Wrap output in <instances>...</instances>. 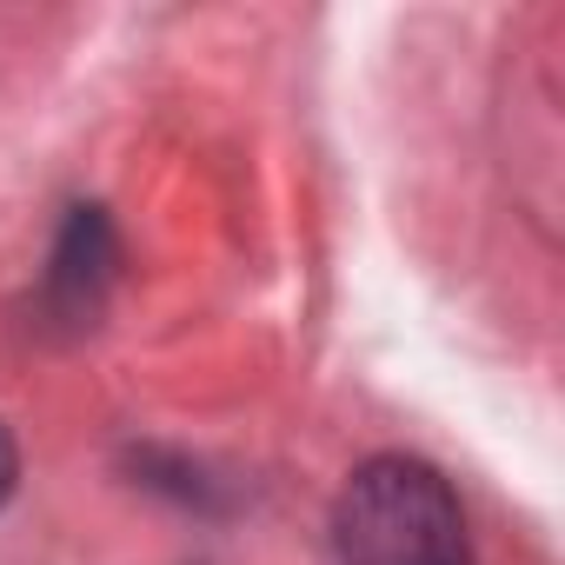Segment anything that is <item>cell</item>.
<instances>
[{"instance_id":"cell-1","label":"cell","mask_w":565,"mask_h":565,"mask_svg":"<svg viewBox=\"0 0 565 565\" xmlns=\"http://www.w3.org/2000/svg\"><path fill=\"white\" fill-rule=\"evenodd\" d=\"M340 565H472L466 512L426 459H373L333 505Z\"/></svg>"},{"instance_id":"cell-2","label":"cell","mask_w":565,"mask_h":565,"mask_svg":"<svg viewBox=\"0 0 565 565\" xmlns=\"http://www.w3.org/2000/svg\"><path fill=\"white\" fill-rule=\"evenodd\" d=\"M107 279H114V226L100 206H74L61 246H54V273H47V300L61 320L87 327L100 313V294H107Z\"/></svg>"},{"instance_id":"cell-3","label":"cell","mask_w":565,"mask_h":565,"mask_svg":"<svg viewBox=\"0 0 565 565\" xmlns=\"http://www.w3.org/2000/svg\"><path fill=\"white\" fill-rule=\"evenodd\" d=\"M14 479H21V452H14V433L0 426V499L14 492Z\"/></svg>"}]
</instances>
